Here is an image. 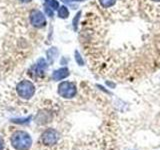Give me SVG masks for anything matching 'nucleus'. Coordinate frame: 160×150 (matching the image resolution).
I'll return each mask as SVG.
<instances>
[{"label":"nucleus","mask_w":160,"mask_h":150,"mask_svg":"<svg viewBox=\"0 0 160 150\" xmlns=\"http://www.w3.org/2000/svg\"><path fill=\"white\" fill-rule=\"evenodd\" d=\"M30 20H31L32 25L35 27H42L45 24V18L43 16V14L40 11H37V10H35V11L31 13Z\"/></svg>","instance_id":"5"},{"label":"nucleus","mask_w":160,"mask_h":150,"mask_svg":"<svg viewBox=\"0 0 160 150\" xmlns=\"http://www.w3.org/2000/svg\"><path fill=\"white\" fill-rule=\"evenodd\" d=\"M2 148H3V143H2V140L0 139V150H2Z\"/></svg>","instance_id":"7"},{"label":"nucleus","mask_w":160,"mask_h":150,"mask_svg":"<svg viewBox=\"0 0 160 150\" xmlns=\"http://www.w3.org/2000/svg\"><path fill=\"white\" fill-rule=\"evenodd\" d=\"M68 75V72L66 69H60V70H57V71H55L53 73V79L55 80H60L64 77H66Z\"/></svg>","instance_id":"6"},{"label":"nucleus","mask_w":160,"mask_h":150,"mask_svg":"<svg viewBox=\"0 0 160 150\" xmlns=\"http://www.w3.org/2000/svg\"><path fill=\"white\" fill-rule=\"evenodd\" d=\"M58 140V133L54 129H47L41 136V141L45 145H54Z\"/></svg>","instance_id":"4"},{"label":"nucleus","mask_w":160,"mask_h":150,"mask_svg":"<svg viewBox=\"0 0 160 150\" xmlns=\"http://www.w3.org/2000/svg\"><path fill=\"white\" fill-rule=\"evenodd\" d=\"M11 144L16 150H28L31 147L32 139L24 131H17L11 136Z\"/></svg>","instance_id":"1"},{"label":"nucleus","mask_w":160,"mask_h":150,"mask_svg":"<svg viewBox=\"0 0 160 150\" xmlns=\"http://www.w3.org/2000/svg\"><path fill=\"white\" fill-rule=\"evenodd\" d=\"M17 93L21 98L23 99H30L34 94L35 88L34 85L32 84V82L28 81V80H23V81L20 82L17 87Z\"/></svg>","instance_id":"2"},{"label":"nucleus","mask_w":160,"mask_h":150,"mask_svg":"<svg viewBox=\"0 0 160 150\" xmlns=\"http://www.w3.org/2000/svg\"><path fill=\"white\" fill-rule=\"evenodd\" d=\"M75 92V86L74 84L72 83H69V82H63L59 85V88H58V93L61 95L62 97L65 98H71L74 96Z\"/></svg>","instance_id":"3"},{"label":"nucleus","mask_w":160,"mask_h":150,"mask_svg":"<svg viewBox=\"0 0 160 150\" xmlns=\"http://www.w3.org/2000/svg\"><path fill=\"white\" fill-rule=\"evenodd\" d=\"M20 1H22V2H29V1H31V0H20Z\"/></svg>","instance_id":"8"}]
</instances>
